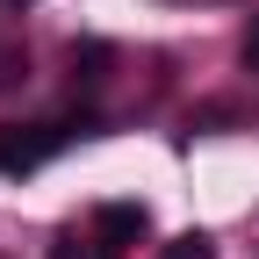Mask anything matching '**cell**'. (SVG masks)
Listing matches in <instances>:
<instances>
[{"label":"cell","instance_id":"obj_1","mask_svg":"<svg viewBox=\"0 0 259 259\" xmlns=\"http://www.w3.org/2000/svg\"><path fill=\"white\" fill-rule=\"evenodd\" d=\"M87 115L72 122V115H65V122H8V130H0V173H29V166H44V158L51 151H65V144H72V137H87Z\"/></svg>","mask_w":259,"mask_h":259},{"label":"cell","instance_id":"obj_6","mask_svg":"<svg viewBox=\"0 0 259 259\" xmlns=\"http://www.w3.org/2000/svg\"><path fill=\"white\" fill-rule=\"evenodd\" d=\"M245 65L259 72V22H252V36H245Z\"/></svg>","mask_w":259,"mask_h":259},{"label":"cell","instance_id":"obj_4","mask_svg":"<svg viewBox=\"0 0 259 259\" xmlns=\"http://www.w3.org/2000/svg\"><path fill=\"white\" fill-rule=\"evenodd\" d=\"M158 259H209V231H180V238L158 252Z\"/></svg>","mask_w":259,"mask_h":259},{"label":"cell","instance_id":"obj_2","mask_svg":"<svg viewBox=\"0 0 259 259\" xmlns=\"http://www.w3.org/2000/svg\"><path fill=\"white\" fill-rule=\"evenodd\" d=\"M144 231H151V209H144V202H108V209H94V245H101L108 259L130 252Z\"/></svg>","mask_w":259,"mask_h":259},{"label":"cell","instance_id":"obj_5","mask_svg":"<svg viewBox=\"0 0 259 259\" xmlns=\"http://www.w3.org/2000/svg\"><path fill=\"white\" fill-rule=\"evenodd\" d=\"M22 79H29V58H22V51H0V94L22 87Z\"/></svg>","mask_w":259,"mask_h":259},{"label":"cell","instance_id":"obj_3","mask_svg":"<svg viewBox=\"0 0 259 259\" xmlns=\"http://www.w3.org/2000/svg\"><path fill=\"white\" fill-rule=\"evenodd\" d=\"M72 79H108V44H87V51H72Z\"/></svg>","mask_w":259,"mask_h":259}]
</instances>
